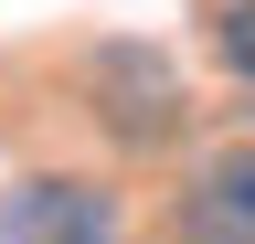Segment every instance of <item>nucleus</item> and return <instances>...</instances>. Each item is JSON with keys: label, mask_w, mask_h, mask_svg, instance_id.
<instances>
[{"label": "nucleus", "mask_w": 255, "mask_h": 244, "mask_svg": "<svg viewBox=\"0 0 255 244\" xmlns=\"http://www.w3.org/2000/svg\"><path fill=\"white\" fill-rule=\"evenodd\" d=\"M0 244H117V191L96 170H21L0 180Z\"/></svg>", "instance_id": "obj_1"}, {"label": "nucleus", "mask_w": 255, "mask_h": 244, "mask_svg": "<svg viewBox=\"0 0 255 244\" xmlns=\"http://www.w3.org/2000/svg\"><path fill=\"white\" fill-rule=\"evenodd\" d=\"M213 64L234 85H255V0H223V11H213Z\"/></svg>", "instance_id": "obj_4"}, {"label": "nucleus", "mask_w": 255, "mask_h": 244, "mask_svg": "<svg viewBox=\"0 0 255 244\" xmlns=\"http://www.w3.org/2000/svg\"><path fill=\"white\" fill-rule=\"evenodd\" d=\"M170 244H255V138H223L181 170Z\"/></svg>", "instance_id": "obj_2"}, {"label": "nucleus", "mask_w": 255, "mask_h": 244, "mask_svg": "<svg viewBox=\"0 0 255 244\" xmlns=\"http://www.w3.org/2000/svg\"><path fill=\"white\" fill-rule=\"evenodd\" d=\"M96 117H107V138H128V149H159V138L181 128L170 64L138 53V43H107V53H96Z\"/></svg>", "instance_id": "obj_3"}]
</instances>
